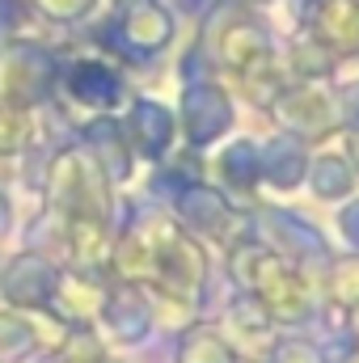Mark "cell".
I'll return each mask as SVG.
<instances>
[{"mask_svg":"<svg viewBox=\"0 0 359 363\" xmlns=\"http://www.w3.org/2000/svg\"><path fill=\"white\" fill-rule=\"evenodd\" d=\"M34 9L51 21H77L93 9V0H34Z\"/></svg>","mask_w":359,"mask_h":363,"instance_id":"6da1fadb","label":"cell"}]
</instances>
